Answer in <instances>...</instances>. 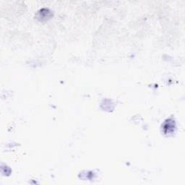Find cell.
Returning a JSON list of instances; mask_svg holds the SVG:
<instances>
[{
  "mask_svg": "<svg viewBox=\"0 0 185 185\" xmlns=\"http://www.w3.org/2000/svg\"><path fill=\"white\" fill-rule=\"evenodd\" d=\"M174 127H175L174 122H173L172 120L171 119L167 120L166 122L165 123L164 126H163V129H164V130L167 129V130L165 131V133H169L173 132V129H174Z\"/></svg>",
  "mask_w": 185,
  "mask_h": 185,
  "instance_id": "6da1fadb",
  "label": "cell"
}]
</instances>
